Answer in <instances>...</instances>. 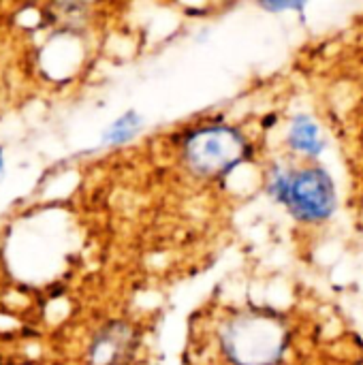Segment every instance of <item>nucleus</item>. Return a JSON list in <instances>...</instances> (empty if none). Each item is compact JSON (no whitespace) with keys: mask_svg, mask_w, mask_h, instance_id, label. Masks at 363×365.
Listing matches in <instances>:
<instances>
[{"mask_svg":"<svg viewBox=\"0 0 363 365\" xmlns=\"http://www.w3.org/2000/svg\"><path fill=\"white\" fill-rule=\"evenodd\" d=\"M270 195L302 222L327 220L336 210V188L323 169H274Z\"/></svg>","mask_w":363,"mask_h":365,"instance_id":"1","label":"nucleus"},{"mask_svg":"<svg viewBox=\"0 0 363 365\" xmlns=\"http://www.w3.org/2000/svg\"><path fill=\"white\" fill-rule=\"evenodd\" d=\"M285 329L267 317L244 314L225 325L220 344L235 365H272L285 351Z\"/></svg>","mask_w":363,"mask_h":365,"instance_id":"2","label":"nucleus"},{"mask_svg":"<svg viewBox=\"0 0 363 365\" xmlns=\"http://www.w3.org/2000/svg\"><path fill=\"white\" fill-rule=\"evenodd\" d=\"M248 154L246 139L229 126H208L193 133L186 141L184 156L188 167L199 175H220L237 167Z\"/></svg>","mask_w":363,"mask_h":365,"instance_id":"3","label":"nucleus"},{"mask_svg":"<svg viewBox=\"0 0 363 365\" xmlns=\"http://www.w3.org/2000/svg\"><path fill=\"white\" fill-rule=\"evenodd\" d=\"M137 334L128 323L105 325L90 342L88 359L92 365H122L135 351Z\"/></svg>","mask_w":363,"mask_h":365,"instance_id":"4","label":"nucleus"},{"mask_svg":"<svg viewBox=\"0 0 363 365\" xmlns=\"http://www.w3.org/2000/svg\"><path fill=\"white\" fill-rule=\"evenodd\" d=\"M289 143H291L293 150H297V152H302L306 156H317L325 148V141H323V137L319 133V126L308 115H297L291 122Z\"/></svg>","mask_w":363,"mask_h":365,"instance_id":"5","label":"nucleus"},{"mask_svg":"<svg viewBox=\"0 0 363 365\" xmlns=\"http://www.w3.org/2000/svg\"><path fill=\"white\" fill-rule=\"evenodd\" d=\"M141 128V118L135 111H126L124 115H120L118 120H113L109 124V128L103 133V145H120L131 141Z\"/></svg>","mask_w":363,"mask_h":365,"instance_id":"6","label":"nucleus"},{"mask_svg":"<svg viewBox=\"0 0 363 365\" xmlns=\"http://www.w3.org/2000/svg\"><path fill=\"white\" fill-rule=\"evenodd\" d=\"M83 4H73V2H58V4H51L47 9V21L66 30V28H73V26H79V21L83 19Z\"/></svg>","mask_w":363,"mask_h":365,"instance_id":"7","label":"nucleus"},{"mask_svg":"<svg viewBox=\"0 0 363 365\" xmlns=\"http://www.w3.org/2000/svg\"><path fill=\"white\" fill-rule=\"evenodd\" d=\"M265 9H270V11H300V9H304V4L302 2H265L263 4Z\"/></svg>","mask_w":363,"mask_h":365,"instance_id":"8","label":"nucleus"},{"mask_svg":"<svg viewBox=\"0 0 363 365\" xmlns=\"http://www.w3.org/2000/svg\"><path fill=\"white\" fill-rule=\"evenodd\" d=\"M2 169H4V152L0 148V175H2Z\"/></svg>","mask_w":363,"mask_h":365,"instance_id":"9","label":"nucleus"}]
</instances>
